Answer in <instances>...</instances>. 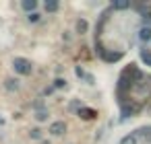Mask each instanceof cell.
I'll return each mask as SVG.
<instances>
[{
	"instance_id": "cell-1",
	"label": "cell",
	"mask_w": 151,
	"mask_h": 144,
	"mask_svg": "<svg viewBox=\"0 0 151 144\" xmlns=\"http://www.w3.org/2000/svg\"><path fill=\"white\" fill-rule=\"evenodd\" d=\"M130 76H132L130 68H128V70H124V72L120 74V80H118V91H120V95H122V93H124L126 89H130V84L134 82V80H132Z\"/></svg>"
},
{
	"instance_id": "cell-2",
	"label": "cell",
	"mask_w": 151,
	"mask_h": 144,
	"mask_svg": "<svg viewBox=\"0 0 151 144\" xmlns=\"http://www.w3.org/2000/svg\"><path fill=\"white\" fill-rule=\"evenodd\" d=\"M13 66H15V70L19 74H31V62L25 60V58H15Z\"/></svg>"
},
{
	"instance_id": "cell-3",
	"label": "cell",
	"mask_w": 151,
	"mask_h": 144,
	"mask_svg": "<svg viewBox=\"0 0 151 144\" xmlns=\"http://www.w3.org/2000/svg\"><path fill=\"white\" fill-rule=\"evenodd\" d=\"M101 58H104L106 62H118V60L122 58V52H104Z\"/></svg>"
},
{
	"instance_id": "cell-4",
	"label": "cell",
	"mask_w": 151,
	"mask_h": 144,
	"mask_svg": "<svg viewBox=\"0 0 151 144\" xmlns=\"http://www.w3.org/2000/svg\"><path fill=\"white\" fill-rule=\"evenodd\" d=\"M64 130H66L64 121H54V123L50 126V134H54V136H60V134H62Z\"/></svg>"
},
{
	"instance_id": "cell-5",
	"label": "cell",
	"mask_w": 151,
	"mask_h": 144,
	"mask_svg": "<svg viewBox=\"0 0 151 144\" xmlns=\"http://www.w3.org/2000/svg\"><path fill=\"white\" fill-rule=\"evenodd\" d=\"M79 117H83V119H93V117H95V111L89 109V107H81V109H79Z\"/></svg>"
},
{
	"instance_id": "cell-6",
	"label": "cell",
	"mask_w": 151,
	"mask_h": 144,
	"mask_svg": "<svg viewBox=\"0 0 151 144\" xmlns=\"http://www.w3.org/2000/svg\"><path fill=\"white\" fill-rule=\"evenodd\" d=\"M139 37H141L143 41H149V39H151V29H149V27H143V29L139 31Z\"/></svg>"
},
{
	"instance_id": "cell-7",
	"label": "cell",
	"mask_w": 151,
	"mask_h": 144,
	"mask_svg": "<svg viewBox=\"0 0 151 144\" xmlns=\"http://www.w3.org/2000/svg\"><path fill=\"white\" fill-rule=\"evenodd\" d=\"M21 6H23L25 11H29V13H31V11L37 6V2H35V0H23V4H21Z\"/></svg>"
},
{
	"instance_id": "cell-8",
	"label": "cell",
	"mask_w": 151,
	"mask_h": 144,
	"mask_svg": "<svg viewBox=\"0 0 151 144\" xmlns=\"http://www.w3.org/2000/svg\"><path fill=\"white\" fill-rule=\"evenodd\" d=\"M141 60H143L147 66H151V52H149V50H143V52H141Z\"/></svg>"
},
{
	"instance_id": "cell-9",
	"label": "cell",
	"mask_w": 151,
	"mask_h": 144,
	"mask_svg": "<svg viewBox=\"0 0 151 144\" xmlns=\"http://www.w3.org/2000/svg\"><path fill=\"white\" fill-rule=\"evenodd\" d=\"M46 11H48V13H56V11H58V2H56V0L46 2Z\"/></svg>"
},
{
	"instance_id": "cell-10",
	"label": "cell",
	"mask_w": 151,
	"mask_h": 144,
	"mask_svg": "<svg viewBox=\"0 0 151 144\" xmlns=\"http://www.w3.org/2000/svg\"><path fill=\"white\" fill-rule=\"evenodd\" d=\"M120 144H137V136H134V134H130V136H124V138L120 140Z\"/></svg>"
},
{
	"instance_id": "cell-11",
	"label": "cell",
	"mask_w": 151,
	"mask_h": 144,
	"mask_svg": "<svg viewBox=\"0 0 151 144\" xmlns=\"http://www.w3.org/2000/svg\"><path fill=\"white\" fill-rule=\"evenodd\" d=\"M6 89H9V91H17V89H19V82L13 80V78H9V80H6Z\"/></svg>"
},
{
	"instance_id": "cell-12",
	"label": "cell",
	"mask_w": 151,
	"mask_h": 144,
	"mask_svg": "<svg viewBox=\"0 0 151 144\" xmlns=\"http://www.w3.org/2000/svg\"><path fill=\"white\" fill-rule=\"evenodd\" d=\"M35 119H37V121H46V119H48V111H46V109L37 111V113H35Z\"/></svg>"
},
{
	"instance_id": "cell-13",
	"label": "cell",
	"mask_w": 151,
	"mask_h": 144,
	"mask_svg": "<svg viewBox=\"0 0 151 144\" xmlns=\"http://www.w3.org/2000/svg\"><path fill=\"white\" fill-rule=\"evenodd\" d=\"M77 31L79 33H85L87 31V21H77Z\"/></svg>"
},
{
	"instance_id": "cell-14",
	"label": "cell",
	"mask_w": 151,
	"mask_h": 144,
	"mask_svg": "<svg viewBox=\"0 0 151 144\" xmlns=\"http://www.w3.org/2000/svg\"><path fill=\"white\" fill-rule=\"evenodd\" d=\"M132 111H134V107H128V105H124V103H122V117H128Z\"/></svg>"
},
{
	"instance_id": "cell-15",
	"label": "cell",
	"mask_w": 151,
	"mask_h": 144,
	"mask_svg": "<svg viewBox=\"0 0 151 144\" xmlns=\"http://www.w3.org/2000/svg\"><path fill=\"white\" fill-rule=\"evenodd\" d=\"M128 6H130V2H114V9H118V11H124Z\"/></svg>"
},
{
	"instance_id": "cell-16",
	"label": "cell",
	"mask_w": 151,
	"mask_h": 144,
	"mask_svg": "<svg viewBox=\"0 0 151 144\" xmlns=\"http://www.w3.org/2000/svg\"><path fill=\"white\" fill-rule=\"evenodd\" d=\"M29 136H31L33 140H40V138H42V130H37V128H35V130H31V132H29Z\"/></svg>"
},
{
	"instance_id": "cell-17",
	"label": "cell",
	"mask_w": 151,
	"mask_h": 144,
	"mask_svg": "<svg viewBox=\"0 0 151 144\" xmlns=\"http://www.w3.org/2000/svg\"><path fill=\"white\" fill-rule=\"evenodd\" d=\"M27 19H29V23H37V21H40V15H37V13H29Z\"/></svg>"
},
{
	"instance_id": "cell-18",
	"label": "cell",
	"mask_w": 151,
	"mask_h": 144,
	"mask_svg": "<svg viewBox=\"0 0 151 144\" xmlns=\"http://www.w3.org/2000/svg\"><path fill=\"white\" fill-rule=\"evenodd\" d=\"M64 84H66V80H62V78H56V80H54V87H56V89H60V87H64Z\"/></svg>"
},
{
	"instance_id": "cell-19",
	"label": "cell",
	"mask_w": 151,
	"mask_h": 144,
	"mask_svg": "<svg viewBox=\"0 0 151 144\" xmlns=\"http://www.w3.org/2000/svg\"><path fill=\"white\" fill-rule=\"evenodd\" d=\"M147 19H149V23H151V13H149V15H147Z\"/></svg>"
},
{
	"instance_id": "cell-20",
	"label": "cell",
	"mask_w": 151,
	"mask_h": 144,
	"mask_svg": "<svg viewBox=\"0 0 151 144\" xmlns=\"http://www.w3.org/2000/svg\"><path fill=\"white\" fill-rule=\"evenodd\" d=\"M2 123H4V119H2V117H0V126H2Z\"/></svg>"
}]
</instances>
